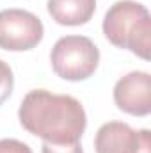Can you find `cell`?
Returning a JSON list of instances; mask_svg holds the SVG:
<instances>
[{
    "instance_id": "cell-5",
    "label": "cell",
    "mask_w": 151,
    "mask_h": 153,
    "mask_svg": "<svg viewBox=\"0 0 151 153\" xmlns=\"http://www.w3.org/2000/svg\"><path fill=\"white\" fill-rule=\"evenodd\" d=\"M96 153H151V132L133 130L128 123L109 121L94 137Z\"/></svg>"
},
{
    "instance_id": "cell-10",
    "label": "cell",
    "mask_w": 151,
    "mask_h": 153,
    "mask_svg": "<svg viewBox=\"0 0 151 153\" xmlns=\"http://www.w3.org/2000/svg\"><path fill=\"white\" fill-rule=\"evenodd\" d=\"M43 153H84L80 143H71V144H48L43 143Z\"/></svg>"
},
{
    "instance_id": "cell-9",
    "label": "cell",
    "mask_w": 151,
    "mask_h": 153,
    "mask_svg": "<svg viewBox=\"0 0 151 153\" xmlns=\"http://www.w3.org/2000/svg\"><path fill=\"white\" fill-rule=\"evenodd\" d=\"M0 153H32V150L18 139H0Z\"/></svg>"
},
{
    "instance_id": "cell-8",
    "label": "cell",
    "mask_w": 151,
    "mask_h": 153,
    "mask_svg": "<svg viewBox=\"0 0 151 153\" xmlns=\"http://www.w3.org/2000/svg\"><path fill=\"white\" fill-rule=\"evenodd\" d=\"M14 89V75L7 62L0 59V105L13 94Z\"/></svg>"
},
{
    "instance_id": "cell-1",
    "label": "cell",
    "mask_w": 151,
    "mask_h": 153,
    "mask_svg": "<svg viewBox=\"0 0 151 153\" xmlns=\"http://www.w3.org/2000/svg\"><path fill=\"white\" fill-rule=\"evenodd\" d=\"M18 117L29 134L48 144L80 143L87 126L84 105L76 98L46 89L29 91L20 103Z\"/></svg>"
},
{
    "instance_id": "cell-6",
    "label": "cell",
    "mask_w": 151,
    "mask_h": 153,
    "mask_svg": "<svg viewBox=\"0 0 151 153\" xmlns=\"http://www.w3.org/2000/svg\"><path fill=\"white\" fill-rule=\"evenodd\" d=\"M114 102L119 111L144 117L151 112V75L148 71H130L114 85Z\"/></svg>"
},
{
    "instance_id": "cell-4",
    "label": "cell",
    "mask_w": 151,
    "mask_h": 153,
    "mask_svg": "<svg viewBox=\"0 0 151 153\" xmlns=\"http://www.w3.org/2000/svg\"><path fill=\"white\" fill-rule=\"evenodd\" d=\"M44 27L38 16L25 9L0 11V48L7 52H27L43 41Z\"/></svg>"
},
{
    "instance_id": "cell-2",
    "label": "cell",
    "mask_w": 151,
    "mask_h": 153,
    "mask_svg": "<svg viewBox=\"0 0 151 153\" xmlns=\"http://www.w3.org/2000/svg\"><path fill=\"white\" fill-rule=\"evenodd\" d=\"M103 34L114 46L130 50L137 57H151V14L135 0H119L105 13Z\"/></svg>"
},
{
    "instance_id": "cell-7",
    "label": "cell",
    "mask_w": 151,
    "mask_h": 153,
    "mask_svg": "<svg viewBox=\"0 0 151 153\" xmlns=\"http://www.w3.org/2000/svg\"><path fill=\"white\" fill-rule=\"evenodd\" d=\"M46 7L55 23L78 27L85 25L93 18L96 11V0H48Z\"/></svg>"
},
{
    "instance_id": "cell-3",
    "label": "cell",
    "mask_w": 151,
    "mask_h": 153,
    "mask_svg": "<svg viewBox=\"0 0 151 153\" xmlns=\"http://www.w3.org/2000/svg\"><path fill=\"white\" fill-rule=\"evenodd\" d=\"M50 62L53 73L64 80H87L98 70L100 50L85 36H64L53 45Z\"/></svg>"
}]
</instances>
